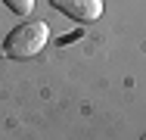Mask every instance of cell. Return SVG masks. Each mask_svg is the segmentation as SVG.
<instances>
[{
  "label": "cell",
  "instance_id": "2",
  "mask_svg": "<svg viewBox=\"0 0 146 140\" xmlns=\"http://www.w3.org/2000/svg\"><path fill=\"white\" fill-rule=\"evenodd\" d=\"M50 3L75 22H93L103 16V0H50Z\"/></svg>",
  "mask_w": 146,
  "mask_h": 140
},
{
  "label": "cell",
  "instance_id": "1",
  "mask_svg": "<svg viewBox=\"0 0 146 140\" xmlns=\"http://www.w3.org/2000/svg\"><path fill=\"white\" fill-rule=\"evenodd\" d=\"M50 41V28L47 22H25V25H16L6 41H3V53L9 59H31L37 56Z\"/></svg>",
  "mask_w": 146,
  "mask_h": 140
},
{
  "label": "cell",
  "instance_id": "3",
  "mask_svg": "<svg viewBox=\"0 0 146 140\" xmlns=\"http://www.w3.org/2000/svg\"><path fill=\"white\" fill-rule=\"evenodd\" d=\"M3 3H6L16 16H28L31 9H34V0H3Z\"/></svg>",
  "mask_w": 146,
  "mask_h": 140
}]
</instances>
